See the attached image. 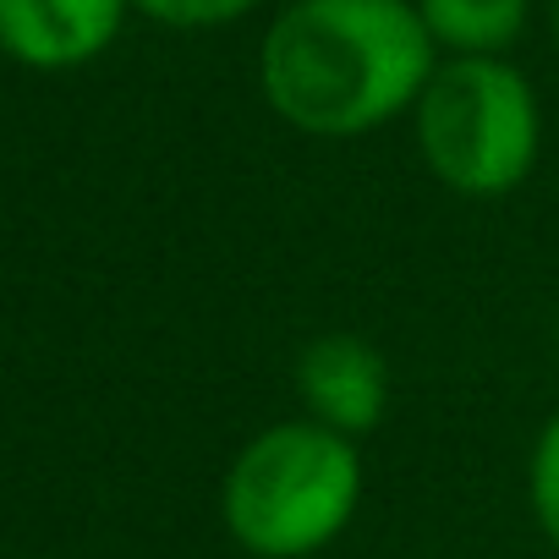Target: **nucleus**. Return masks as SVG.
Returning <instances> with one entry per match:
<instances>
[{"mask_svg":"<svg viewBox=\"0 0 559 559\" xmlns=\"http://www.w3.org/2000/svg\"><path fill=\"white\" fill-rule=\"evenodd\" d=\"M554 335H559V324H554Z\"/></svg>","mask_w":559,"mask_h":559,"instance_id":"obj_10","label":"nucleus"},{"mask_svg":"<svg viewBox=\"0 0 559 559\" xmlns=\"http://www.w3.org/2000/svg\"><path fill=\"white\" fill-rule=\"evenodd\" d=\"M362 504V455L352 439L286 417L252 433L219 483V521L252 559H313Z\"/></svg>","mask_w":559,"mask_h":559,"instance_id":"obj_2","label":"nucleus"},{"mask_svg":"<svg viewBox=\"0 0 559 559\" xmlns=\"http://www.w3.org/2000/svg\"><path fill=\"white\" fill-rule=\"evenodd\" d=\"M433 67L412 0H292L258 45V94L302 138H368L417 110Z\"/></svg>","mask_w":559,"mask_h":559,"instance_id":"obj_1","label":"nucleus"},{"mask_svg":"<svg viewBox=\"0 0 559 559\" xmlns=\"http://www.w3.org/2000/svg\"><path fill=\"white\" fill-rule=\"evenodd\" d=\"M417 154L455 198H510L543 154V105L504 56L439 61L417 110Z\"/></svg>","mask_w":559,"mask_h":559,"instance_id":"obj_3","label":"nucleus"},{"mask_svg":"<svg viewBox=\"0 0 559 559\" xmlns=\"http://www.w3.org/2000/svg\"><path fill=\"white\" fill-rule=\"evenodd\" d=\"M412 7L433 50L461 61V56H504L526 28L532 0H412Z\"/></svg>","mask_w":559,"mask_h":559,"instance_id":"obj_6","label":"nucleus"},{"mask_svg":"<svg viewBox=\"0 0 559 559\" xmlns=\"http://www.w3.org/2000/svg\"><path fill=\"white\" fill-rule=\"evenodd\" d=\"M297 395L308 423L357 444L390 417V362L362 335H319L297 357Z\"/></svg>","mask_w":559,"mask_h":559,"instance_id":"obj_4","label":"nucleus"},{"mask_svg":"<svg viewBox=\"0 0 559 559\" xmlns=\"http://www.w3.org/2000/svg\"><path fill=\"white\" fill-rule=\"evenodd\" d=\"M526 504L537 532L559 548V412L543 423V433L532 439V461H526Z\"/></svg>","mask_w":559,"mask_h":559,"instance_id":"obj_7","label":"nucleus"},{"mask_svg":"<svg viewBox=\"0 0 559 559\" xmlns=\"http://www.w3.org/2000/svg\"><path fill=\"white\" fill-rule=\"evenodd\" d=\"M132 0H0V50L23 67H83L121 34Z\"/></svg>","mask_w":559,"mask_h":559,"instance_id":"obj_5","label":"nucleus"},{"mask_svg":"<svg viewBox=\"0 0 559 559\" xmlns=\"http://www.w3.org/2000/svg\"><path fill=\"white\" fill-rule=\"evenodd\" d=\"M132 7L165 28H230L258 12V0H132Z\"/></svg>","mask_w":559,"mask_h":559,"instance_id":"obj_8","label":"nucleus"},{"mask_svg":"<svg viewBox=\"0 0 559 559\" xmlns=\"http://www.w3.org/2000/svg\"><path fill=\"white\" fill-rule=\"evenodd\" d=\"M548 23H554V45H559V0H554V12H548Z\"/></svg>","mask_w":559,"mask_h":559,"instance_id":"obj_9","label":"nucleus"}]
</instances>
